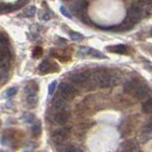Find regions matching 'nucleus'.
<instances>
[{
  "instance_id": "f257e3e1",
  "label": "nucleus",
  "mask_w": 152,
  "mask_h": 152,
  "mask_svg": "<svg viewBox=\"0 0 152 152\" xmlns=\"http://www.w3.org/2000/svg\"><path fill=\"white\" fill-rule=\"evenodd\" d=\"M92 78L94 83L96 84L99 88H106L110 87L113 83V77L110 72L104 69H99L96 72L92 74Z\"/></svg>"
},
{
  "instance_id": "f03ea898",
  "label": "nucleus",
  "mask_w": 152,
  "mask_h": 152,
  "mask_svg": "<svg viewBox=\"0 0 152 152\" xmlns=\"http://www.w3.org/2000/svg\"><path fill=\"white\" fill-rule=\"evenodd\" d=\"M145 8L146 7L142 6L138 1L133 3L129 7V9L127 10V15L126 19H127L128 21L131 22L133 25H134V24L139 22L142 19V15H144V13L145 12Z\"/></svg>"
},
{
  "instance_id": "7ed1b4c3",
  "label": "nucleus",
  "mask_w": 152,
  "mask_h": 152,
  "mask_svg": "<svg viewBox=\"0 0 152 152\" xmlns=\"http://www.w3.org/2000/svg\"><path fill=\"white\" fill-rule=\"evenodd\" d=\"M92 77V74L89 70L79 71V72H74L70 75V81L74 85L77 86H85L87 85Z\"/></svg>"
},
{
  "instance_id": "20e7f679",
  "label": "nucleus",
  "mask_w": 152,
  "mask_h": 152,
  "mask_svg": "<svg viewBox=\"0 0 152 152\" xmlns=\"http://www.w3.org/2000/svg\"><path fill=\"white\" fill-rule=\"evenodd\" d=\"M58 92L60 96H62L65 100L70 101V100H72L76 96L77 90H76V88L72 85L68 83H61L58 87Z\"/></svg>"
},
{
  "instance_id": "39448f33",
  "label": "nucleus",
  "mask_w": 152,
  "mask_h": 152,
  "mask_svg": "<svg viewBox=\"0 0 152 152\" xmlns=\"http://www.w3.org/2000/svg\"><path fill=\"white\" fill-rule=\"evenodd\" d=\"M87 6L88 3L86 0H69V8L75 15H83Z\"/></svg>"
},
{
  "instance_id": "423d86ee",
  "label": "nucleus",
  "mask_w": 152,
  "mask_h": 152,
  "mask_svg": "<svg viewBox=\"0 0 152 152\" xmlns=\"http://www.w3.org/2000/svg\"><path fill=\"white\" fill-rule=\"evenodd\" d=\"M69 128H59V129H56L53 133V136H52V139L53 142L56 145H62L65 144V142L66 140V137L69 136Z\"/></svg>"
},
{
  "instance_id": "0eeeda50",
  "label": "nucleus",
  "mask_w": 152,
  "mask_h": 152,
  "mask_svg": "<svg viewBox=\"0 0 152 152\" xmlns=\"http://www.w3.org/2000/svg\"><path fill=\"white\" fill-rule=\"evenodd\" d=\"M79 55H83L85 57H92V58H96V59L107 58L101 51L94 50V49H90V48H82V49L79 50Z\"/></svg>"
},
{
  "instance_id": "6e6552de",
  "label": "nucleus",
  "mask_w": 152,
  "mask_h": 152,
  "mask_svg": "<svg viewBox=\"0 0 152 152\" xmlns=\"http://www.w3.org/2000/svg\"><path fill=\"white\" fill-rule=\"evenodd\" d=\"M132 94L134 95V97L137 99H140V100L145 99L148 97V95H149V88H147L146 85L138 84L135 89L133 90Z\"/></svg>"
},
{
  "instance_id": "1a4fd4ad",
  "label": "nucleus",
  "mask_w": 152,
  "mask_h": 152,
  "mask_svg": "<svg viewBox=\"0 0 152 152\" xmlns=\"http://www.w3.org/2000/svg\"><path fill=\"white\" fill-rule=\"evenodd\" d=\"M51 104H52V107H53L56 110H59V111L65 110V108L68 106L66 100H65L63 97L60 96V95H57V96L53 97Z\"/></svg>"
},
{
  "instance_id": "9d476101",
  "label": "nucleus",
  "mask_w": 152,
  "mask_h": 152,
  "mask_svg": "<svg viewBox=\"0 0 152 152\" xmlns=\"http://www.w3.org/2000/svg\"><path fill=\"white\" fill-rule=\"evenodd\" d=\"M121 151H139V145L135 140H127L120 146Z\"/></svg>"
},
{
  "instance_id": "9b49d317",
  "label": "nucleus",
  "mask_w": 152,
  "mask_h": 152,
  "mask_svg": "<svg viewBox=\"0 0 152 152\" xmlns=\"http://www.w3.org/2000/svg\"><path fill=\"white\" fill-rule=\"evenodd\" d=\"M70 119V114L69 112H66L64 110L59 111L54 117V120L57 124H59L61 126H65L66 123L69 121Z\"/></svg>"
},
{
  "instance_id": "f8f14e48",
  "label": "nucleus",
  "mask_w": 152,
  "mask_h": 152,
  "mask_svg": "<svg viewBox=\"0 0 152 152\" xmlns=\"http://www.w3.org/2000/svg\"><path fill=\"white\" fill-rule=\"evenodd\" d=\"M54 64L51 63L50 61L49 60H44L40 64L39 66V71L40 73L42 74H47V73H50V72H52V71L54 70Z\"/></svg>"
},
{
  "instance_id": "ddd939ff",
  "label": "nucleus",
  "mask_w": 152,
  "mask_h": 152,
  "mask_svg": "<svg viewBox=\"0 0 152 152\" xmlns=\"http://www.w3.org/2000/svg\"><path fill=\"white\" fill-rule=\"evenodd\" d=\"M138 84H139V82L134 79L126 81V82L124 84V91L126 93H132Z\"/></svg>"
},
{
  "instance_id": "4468645a",
  "label": "nucleus",
  "mask_w": 152,
  "mask_h": 152,
  "mask_svg": "<svg viewBox=\"0 0 152 152\" xmlns=\"http://www.w3.org/2000/svg\"><path fill=\"white\" fill-rule=\"evenodd\" d=\"M107 50H108L111 52H116V53L124 54L127 52V48L125 45H115V46H109L107 48Z\"/></svg>"
},
{
  "instance_id": "2eb2a0df",
  "label": "nucleus",
  "mask_w": 152,
  "mask_h": 152,
  "mask_svg": "<svg viewBox=\"0 0 152 152\" xmlns=\"http://www.w3.org/2000/svg\"><path fill=\"white\" fill-rule=\"evenodd\" d=\"M27 103L30 107H34L38 104V96L37 93H28L27 94Z\"/></svg>"
},
{
  "instance_id": "dca6fc26",
  "label": "nucleus",
  "mask_w": 152,
  "mask_h": 152,
  "mask_svg": "<svg viewBox=\"0 0 152 152\" xmlns=\"http://www.w3.org/2000/svg\"><path fill=\"white\" fill-rule=\"evenodd\" d=\"M38 91V85L34 81H31V82L28 83L26 88H25V92L26 94L28 93H37Z\"/></svg>"
},
{
  "instance_id": "f3484780",
  "label": "nucleus",
  "mask_w": 152,
  "mask_h": 152,
  "mask_svg": "<svg viewBox=\"0 0 152 152\" xmlns=\"http://www.w3.org/2000/svg\"><path fill=\"white\" fill-rule=\"evenodd\" d=\"M41 131H42V125L40 122H35L34 124L32 125L31 127V134L33 137H38L41 134Z\"/></svg>"
},
{
  "instance_id": "a211bd4d",
  "label": "nucleus",
  "mask_w": 152,
  "mask_h": 152,
  "mask_svg": "<svg viewBox=\"0 0 152 152\" xmlns=\"http://www.w3.org/2000/svg\"><path fill=\"white\" fill-rule=\"evenodd\" d=\"M142 111L146 114H150L152 112V99L148 98L145 102H144V104H142Z\"/></svg>"
},
{
  "instance_id": "6ab92c4d",
  "label": "nucleus",
  "mask_w": 152,
  "mask_h": 152,
  "mask_svg": "<svg viewBox=\"0 0 152 152\" xmlns=\"http://www.w3.org/2000/svg\"><path fill=\"white\" fill-rule=\"evenodd\" d=\"M36 12V8L34 6H28L24 10V15H26L27 17H31L35 14Z\"/></svg>"
},
{
  "instance_id": "aec40b11",
  "label": "nucleus",
  "mask_w": 152,
  "mask_h": 152,
  "mask_svg": "<svg viewBox=\"0 0 152 152\" xmlns=\"http://www.w3.org/2000/svg\"><path fill=\"white\" fill-rule=\"evenodd\" d=\"M69 37L71 38L72 40H75V41H81L83 39V35L80 34L78 32H75V31H69Z\"/></svg>"
},
{
  "instance_id": "412c9836",
  "label": "nucleus",
  "mask_w": 152,
  "mask_h": 152,
  "mask_svg": "<svg viewBox=\"0 0 152 152\" xmlns=\"http://www.w3.org/2000/svg\"><path fill=\"white\" fill-rule=\"evenodd\" d=\"M16 92H17V88H15V87L10 88L7 90V91H6V93H5V97L10 98V97L13 96V95H15Z\"/></svg>"
},
{
  "instance_id": "4be33fe9",
  "label": "nucleus",
  "mask_w": 152,
  "mask_h": 152,
  "mask_svg": "<svg viewBox=\"0 0 152 152\" xmlns=\"http://www.w3.org/2000/svg\"><path fill=\"white\" fill-rule=\"evenodd\" d=\"M66 148H63L64 151H71V152H78V151H82L80 148H78L77 146H75L73 145H66Z\"/></svg>"
},
{
  "instance_id": "5701e85b",
  "label": "nucleus",
  "mask_w": 152,
  "mask_h": 152,
  "mask_svg": "<svg viewBox=\"0 0 152 152\" xmlns=\"http://www.w3.org/2000/svg\"><path fill=\"white\" fill-rule=\"evenodd\" d=\"M42 53H43V50H42V48H40V47H36L34 49V50H33V52H32L33 57H34V58H39V57L42 55Z\"/></svg>"
},
{
  "instance_id": "b1692460",
  "label": "nucleus",
  "mask_w": 152,
  "mask_h": 152,
  "mask_svg": "<svg viewBox=\"0 0 152 152\" xmlns=\"http://www.w3.org/2000/svg\"><path fill=\"white\" fill-rule=\"evenodd\" d=\"M56 86H57L56 81H53V82L50 83V85L49 86V94L50 95H52V94L54 93L55 89H56Z\"/></svg>"
},
{
  "instance_id": "393cba45",
  "label": "nucleus",
  "mask_w": 152,
  "mask_h": 152,
  "mask_svg": "<svg viewBox=\"0 0 152 152\" xmlns=\"http://www.w3.org/2000/svg\"><path fill=\"white\" fill-rule=\"evenodd\" d=\"M24 120H25L28 124H31L33 121H34V116H33V114L27 113V114L24 115Z\"/></svg>"
},
{
  "instance_id": "a878e982",
  "label": "nucleus",
  "mask_w": 152,
  "mask_h": 152,
  "mask_svg": "<svg viewBox=\"0 0 152 152\" xmlns=\"http://www.w3.org/2000/svg\"><path fill=\"white\" fill-rule=\"evenodd\" d=\"M60 12H62V14H64V15H65L66 17H68V18H72V16H71V14L69 13V12L66 8H64V7H60Z\"/></svg>"
},
{
  "instance_id": "bb28decb",
  "label": "nucleus",
  "mask_w": 152,
  "mask_h": 152,
  "mask_svg": "<svg viewBox=\"0 0 152 152\" xmlns=\"http://www.w3.org/2000/svg\"><path fill=\"white\" fill-rule=\"evenodd\" d=\"M151 130H152V127H151V122L149 121V122H148V124H146V125H145L144 132H145V133H147V134H150V133H151Z\"/></svg>"
},
{
  "instance_id": "cd10ccee",
  "label": "nucleus",
  "mask_w": 152,
  "mask_h": 152,
  "mask_svg": "<svg viewBox=\"0 0 152 152\" xmlns=\"http://www.w3.org/2000/svg\"><path fill=\"white\" fill-rule=\"evenodd\" d=\"M138 2H139V3L142 5V6L147 7V6H150L151 0H138Z\"/></svg>"
},
{
  "instance_id": "c85d7f7f",
  "label": "nucleus",
  "mask_w": 152,
  "mask_h": 152,
  "mask_svg": "<svg viewBox=\"0 0 152 152\" xmlns=\"http://www.w3.org/2000/svg\"><path fill=\"white\" fill-rule=\"evenodd\" d=\"M43 16H44V17H41V19H43V20H45V21L50 20V16L48 13H44V14H43Z\"/></svg>"
}]
</instances>
